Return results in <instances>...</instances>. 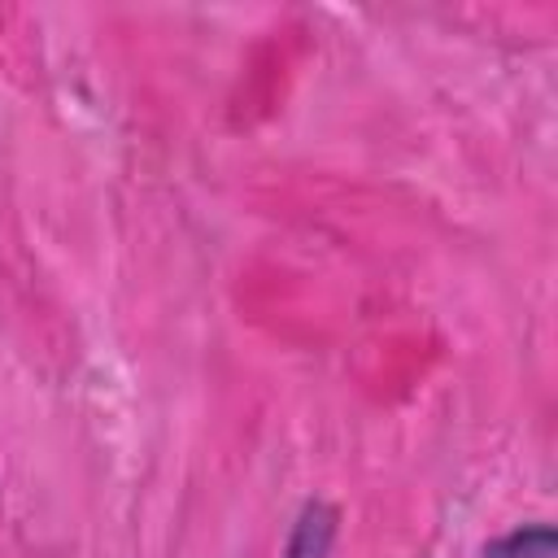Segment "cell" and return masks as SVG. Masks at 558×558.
Wrapping results in <instances>:
<instances>
[{"instance_id": "6da1fadb", "label": "cell", "mask_w": 558, "mask_h": 558, "mask_svg": "<svg viewBox=\"0 0 558 558\" xmlns=\"http://www.w3.org/2000/svg\"><path fill=\"white\" fill-rule=\"evenodd\" d=\"M336 532H340V510L331 501H323V497H310L301 506L296 523H292L283 558H331Z\"/></svg>"}]
</instances>
